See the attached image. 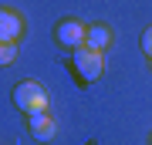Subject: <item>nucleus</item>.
Masks as SVG:
<instances>
[{
	"mask_svg": "<svg viewBox=\"0 0 152 145\" xmlns=\"http://www.w3.org/2000/svg\"><path fill=\"white\" fill-rule=\"evenodd\" d=\"M14 105H17V111H24V115L48 111V91H44V85H37V81H20V85L14 88Z\"/></svg>",
	"mask_w": 152,
	"mask_h": 145,
	"instance_id": "obj_1",
	"label": "nucleus"
},
{
	"mask_svg": "<svg viewBox=\"0 0 152 145\" xmlns=\"http://www.w3.org/2000/svg\"><path fill=\"white\" fill-rule=\"evenodd\" d=\"M71 64H75V71H78L81 81H98V78L105 74V54L88 51V47H78L75 54H71Z\"/></svg>",
	"mask_w": 152,
	"mask_h": 145,
	"instance_id": "obj_2",
	"label": "nucleus"
},
{
	"mask_svg": "<svg viewBox=\"0 0 152 145\" xmlns=\"http://www.w3.org/2000/svg\"><path fill=\"white\" fill-rule=\"evenodd\" d=\"M54 37H58L61 47L78 51V47H85V27L78 24V20H61V24H58V31H54Z\"/></svg>",
	"mask_w": 152,
	"mask_h": 145,
	"instance_id": "obj_3",
	"label": "nucleus"
},
{
	"mask_svg": "<svg viewBox=\"0 0 152 145\" xmlns=\"http://www.w3.org/2000/svg\"><path fill=\"white\" fill-rule=\"evenodd\" d=\"M27 125H31V135L37 142H51L58 135V122L51 118L48 111H37V115H27Z\"/></svg>",
	"mask_w": 152,
	"mask_h": 145,
	"instance_id": "obj_4",
	"label": "nucleus"
},
{
	"mask_svg": "<svg viewBox=\"0 0 152 145\" xmlns=\"http://www.w3.org/2000/svg\"><path fill=\"white\" fill-rule=\"evenodd\" d=\"M20 34H24V17L17 10H0V41L17 44Z\"/></svg>",
	"mask_w": 152,
	"mask_h": 145,
	"instance_id": "obj_5",
	"label": "nucleus"
},
{
	"mask_svg": "<svg viewBox=\"0 0 152 145\" xmlns=\"http://www.w3.org/2000/svg\"><path fill=\"white\" fill-rule=\"evenodd\" d=\"M112 44V31L105 24H91V27H85V47L88 51H98V54H105V47Z\"/></svg>",
	"mask_w": 152,
	"mask_h": 145,
	"instance_id": "obj_6",
	"label": "nucleus"
},
{
	"mask_svg": "<svg viewBox=\"0 0 152 145\" xmlns=\"http://www.w3.org/2000/svg\"><path fill=\"white\" fill-rule=\"evenodd\" d=\"M14 61H17V44H7V41H0V68L14 64Z\"/></svg>",
	"mask_w": 152,
	"mask_h": 145,
	"instance_id": "obj_7",
	"label": "nucleus"
},
{
	"mask_svg": "<svg viewBox=\"0 0 152 145\" xmlns=\"http://www.w3.org/2000/svg\"><path fill=\"white\" fill-rule=\"evenodd\" d=\"M142 51H145V58H152V27L142 31Z\"/></svg>",
	"mask_w": 152,
	"mask_h": 145,
	"instance_id": "obj_8",
	"label": "nucleus"
},
{
	"mask_svg": "<svg viewBox=\"0 0 152 145\" xmlns=\"http://www.w3.org/2000/svg\"><path fill=\"white\" fill-rule=\"evenodd\" d=\"M149 61H152V58H149Z\"/></svg>",
	"mask_w": 152,
	"mask_h": 145,
	"instance_id": "obj_9",
	"label": "nucleus"
}]
</instances>
